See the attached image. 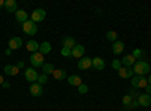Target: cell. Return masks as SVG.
Here are the masks:
<instances>
[{
  "label": "cell",
  "instance_id": "obj_1",
  "mask_svg": "<svg viewBox=\"0 0 151 111\" xmlns=\"http://www.w3.org/2000/svg\"><path fill=\"white\" fill-rule=\"evenodd\" d=\"M151 69V66L147 63L145 60H137L136 63L133 65V72L139 77H145V74H148Z\"/></svg>",
  "mask_w": 151,
  "mask_h": 111
},
{
  "label": "cell",
  "instance_id": "obj_2",
  "mask_svg": "<svg viewBox=\"0 0 151 111\" xmlns=\"http://www.w3.org/2000/svg\"><path fill=\"white\" fill-rule=\"evenodd\" d=\"M23 32L26 33V35H36L38 33V26H36V23H33L32 20H27L26 23H23Z\"/></svg>",
  "mask_w": 151,
  "mask_h": 111
},
{
  "label": "cell",
  "instance_id": "obj_3",
  "mask_svg": "<svg viewBox=\"0 0 151 111\" xmlns=\"http://www.w3.org/2000/svg\"><path fill=\"white\" fill-rule=\"evenodd\" d=\"M132 86L133 89H145L148 86V81L145 77H139V75H133L132 77Z\"/></svg>",
  "mask_w": 151,
  "mask_h": 111
},
{
  "label": "cell",
  "instance_id": "obj_4",
  "mask_svg": "<svg viewBox=\"0 0 151 111\" xmlns=\"http://www.w3.org/2000/svg\"><path fill=\"white\" fill-rule=\"evenodd\" d=\"M30 63H32V66L33 68H42V65L45 63V62H44V56L40 53V51H38V53H33L32 56H30Z\"/></svg>",
  "mask_w": 151,
  "mask_h": 111
},
{
  "label": "cell",
  "instance_id": "obj_5",
  "mask_svg": "<svg viewBox=\"0 0 151 111\" xmlns=\"http://www.w3.org/2000/svg\"><path fill=\"white\" fill-rule=\"evenodd\" d=\"M24 77H26V80L29 83H36L38 81V77H40V74L36 72L35 68H27L26 71H24Z\"/></svg>",
  "mask_w": 151,
  "mask_h": 111
},
{
  "label": "cell",
  "instance_id": "obj_6",
  "mask_svg": "<svg viewBox=\"0 0 151 111\" xmlns=\"http://www.w3.org/2000/svg\"><path fill=\"white\" fill-rule=\"evenodd\" d=\"M45 18V11L44 9H35L33 12H32V21L33 23H41L42 20Z\"/></svg>",
  "mask_w": 151,
  "mask_h": 111
},
{
  "label": "cell",
  "instance_id": "obj_7",
  "mask_svg": "<svg viewBox=\"0 0 151 111\" xmlns=\"http://www.w3.org/2000/svg\"><path fill=\"white\" fill-rule=\"evenodd\" d=\"M83 54H85V47L80 45V44H77L71 50V57H74V59H82Z\"/></svg>",
  "mask_w": 151,
  "mask_h": 111
},
{
  "label": "cell",
  "instance_id": "obj_8",
  "mask_svg": "<svg viewBox=\"0 0 151 111\" xmlns=\"http://www.w3.org/2000/svg\"><path fill=\"white\" fill-rule=\"evenodd\" d=\"M136 63V59L132 56V54H127V56H124V59L121 60V65L124 68H133V65Z\"/></svg>",
  "mask_w": 151,
  "mask_h": 111
},
{
  "label": "cell",
  "instance_id": "obj_9",
  "mask_svg": "<svg viewBox=\"0 0 151 111\" xmlns=\"http://www.w3.org/2000/svg\"><path fill=\"white\" fill-rule=\"evenodd\" d=\"M91 66H92V59H89V57H82L77 63L79 69H89Z\"/></svg>",
  "mask_w": 151,
  "mask_h": 111
},
{
  "label": "cell",
  "instance_id": "obj_10",
  "mask_svg": "<svg viewBox=\"0 0 151 111\" xmlns=\"http://www.w3.org/2000/svg\"><path fill=\"white\" fill-rule=\"evenodd\" d=\"M118 75L121 77V78H132L133 75H134V72H133V68H121L119 71H118Z\"/></svg>",
  "mask_w": 151,
  "mask_h": 111
},
{
  "label": "cell",
  "instance_id": "obj_11",
  "mask_svg": "<svg viewBox=\"0 0 151 111\" xmlns=\"http://www.w3.org/2000/svg\"><path fill=\"white\" fill-rule=\"evenodd\" d=\"M23 45V39L21 38H18V36H15V38H12V39H9V50H18V48Z\"/></svg>",
  "mask_w": 151,
  "mask_h": 111
},
{
  "label": "cell",
  "instance_id": "obj_12",
  "mask_svg": "<svg viewBox=\"0 0 151 111\" xmlns=\"http://www.w3.org/2000/svg\"><path fill=\"white\" fill-rule=\"evenodd\" d=\"M30 93L33 96H41L42 95V86L40 83H33L30 84Z\"/></svg>",
  "mask_w": 151,
  "mask_h": 111
},
{
  "label": "cell",
  "instance_id": "obj_13",
  "mask_svg": "<svg viewBox=\"0 0 151 111\" xmlns=\"http://www.w3.org/2000/svg\"><path fill=\"white\" fill-rule=\"evenodd\" d=\"M137 102H139L141 107H148L151 104V96L144 93V95H139V98H137Z\"/></svg>",
  "mask_w": 151,
  "mask_h": 111
},
{
  "label": "cell",
  "instance_id": "obj_14",
  "mask_svg": "<svg viewBox=\"0 0 151 111\" xmlns=\"http://www.w3.org/2000/svg\"><path fill=\"white\" fill-rule=\"evenodd\" d=\"M92 66H94L97 71H103L104 66H106V63H104V60H103L101 57H95V59H92Z\"/></svg>",
  "mask_w": 151,
  "mask_h": 111
},
{
  "label": "cell",
  "instance_id": "obj_15",
  "mask_svg": "<svg viewBox=\"0 0 151 111\" xmlns=\"http://www.w3.org/2000/svg\"><path fill=\"white\" fill-rule=\"evenodd\" d=\"M124 51V42H121V41H116V42H113V45H112V53L113 54H121Z\"/></svg>",
  "mask_w": 151,
  "mask_h": 111
},
{
  "label": "cell",
  "instance_id": "obj_16",
  "mask_svg": "<svg viewBox=\"0 0 151 111\" xmlns=\"http://www.w3.org/2000/svg\"><path fill=\"white\" fill-rule=\"evenodd\" d=\"M5 9L6 12H17V2L15 0H5Z\"/></svg>",
  "mask_w": 151,
  "mask_h": 111
},
{
  "label": "cell",
  "instance_id": "obj_17",
  "mask_svg": "<svg viewBox=\"0 0 151 111\" xmlns=\"http://www.w3.org/2000/svg\"><path fill=\"white\" fill-rule=\"evenodd\" d=\"M62 45H64V48H70V50H73V48L77 45L74 41V38H71V36H67V38L62 39Z\"/></svg>",
  "mask_w": 151,
  "mask_h": 111
},
{
  "label": "cell",
  "instance_id": "obj_18",
  "mask_svg": "<svg viewBox=\"0 0 151 111\" xmlns=\"http://www.w3.org/2000/svg\"><path fill=\"white\" fill-rule=\"evenodd\" d=\"M15 18H17V21L18 23H26L27 21V12L26 11H23V9H18L17 12H15Z\"/></svg>",
  "mask_w": 151,
  "mask_h": 111
},
{
  "label": "cell",
  "instance_id": "obj_19",
  "mask_svg": "<svg viewBox=\"0 0 151 111\" xmlns=\"http://www.w3.org/2000/svg\"><path fill=\"white\" fill-rule=\"evenodd\" d=\"M68 83H70L71 86H76V87H79L80 84H83V83H82V78H80L79 75H70V77H68Z\"/></svg>",
  "mask_w": 151,
  "mask_h": 111
},
{
  "label": "cell",
  "instance_id": "obj_20",
  "mask_svg": "<svg viewBox=\"0 0 151 111\" xmlns=\"http://www.w3.org/2000/svg\"><path fill=\"white\" fill-rule=\"evenodd\" d=\"M27 50L32 51V53H38L40 51V44H38L36 41H29L27 42Z\"/></svg>",
  "mask_w": 151,
  "mask_h": 111
},
{
  "label": "cell",
  "instance_id": "obj_21",
  "mask_svg": "<svg viewBox=\"0 0 151 111\" xmlns=\"http://www.w3.org/2000/svg\"><path fill=\"white\" fill-rule=\"evenodd\" d=\"M52 75H53L56 80H64V78H67V72H65L64 69H55V72L52 74Z\"/></svg>",
  "mask_w": 151,
  "mask_h": 111
},
{
  "label": "cell",
  "instance_id": "obj_22",
  "mask_svg": "<svg viewBox=\"0 0 151 111\" xmlns=\"http://www.w3.org/2000/svg\"><path fill=\"white\" fill-rule=\"evenodd\" d=\"M52 51V45H50L48 42H42V44H40V53L44 56V54H47V53H50Z\"/></svg>",
  "mask_w": 151,
  "mask_h": 111
},
{
  "label": "cell",
  "instance_id": "obj_23",
  "mask_svg": "<svg viewBox=\"0 0 151 111\" xmlns=\"http://www.w3.org/2000/svg\"><path fill=\"white\" fill-rule=\"evenodd\" d=\"M55 72V66L52 63H44L42 65V74H45V75H50V74Z\"/></svg>",
  "mask_w": 151,
  "mask_h": 111
},
{
  "label": "cell",
  "instance_id": "obj_24",
  "mask_svg": "<svg viewBox=\"0 0 151 111\" xmlns=\"http://www.w3.org/2000/svg\"><path fill=\"white\" fill-rule=\"evenodd\" d=\"M132 56H133L136 60H142V59L145 57V53L141 50V48H134V51L132 53Z\"/></svg>",
  "mask_w": 151,
  "mask_h": 111
},
{
  "label": "cell",
  "instance_id": "obj_25",
  "mask_svg": "<svg viewBox=\"0 0 151 111\" xmlns=\"http://www.w3.org/2000/svg\"><path fill=\"white\" fill-rule=\"evenodd\" d=\"M116 38H118V35H116V32H113V30L106 33V39L110 41V42H116Z\"/></svg>",
  "mask_w": 151,
  "mask_h": 111
},
{
  "label": "cell",
  "instance_id": "obj_26",
  "mask_svg": "<svg viewBox=\"0 0 151 111\" xmlns=\"http://www.w3.org/2000/svg\"><path fill=\"white\" fill-rule=\"evenodd\" d=\"M132 101H133V98H132L130 95H125V96L122 98V105H124V107H129V105L132 104Z\"/></svg>",
  "mask_w": 151,
  "mask_h": 111
},
{
  "label": "cell",
  "instance_id": "obj_27",
  "mask_svg": "<svg viewBox=\"0 0 151 111\" xmlns=\"http://www.w3.org/2000/svg\"><path fill=\"white\" fill-rule=\"evenodd\" d=\"M47 81H48V77L45 75V74H41V75L38 77V81H36V83H40V84L42 86V84H45Z\"/></svg>",
  "mask_w": 151,
  "mask_h": 111
},
{
  "label": "cell",
  "instance_id": "obj_28",
  "mask_svg": "<svg viewBox=\"0 0 151 111\" xmlns=\"http://www.w3.org/2000/svg\"><path fill=\"white\" fill-rule=\"evenodd\" d=\"M112 68L115 69V71H119V69L122 68V65H121V60H113V62H112Z\"/></svg>",
  "mask_w": 151,
  "mask_h": 111
},
{
  "label": "cell",
  "instance_id": "obj_29",
  "mask_svg": "<svg viewBox=\"0 0 151 111\" xmlns=\"http://www.w3.org/2000/svg\"><path fill=\"white\" fill-rule=\"evenodd\" d=\"M60 54L64 56V57H70V56H71V50H70V48H62Z\"/></svg>",
  "mask_w": 151,
  "mask_h": 111
},
{
  "label": "cell",
  "instance_id": "obj_30",
  "mask_svg": "<svg viewBox=\"0 0 151 111\" xmlns=\"http://www.w3.org/2000/svg\"><path fill=\"white\" fill-rule=\"evenodd\" d=\"M77 89H79V93H82V95L83 93H88V86L86 84H80Z\"/></svg>",
  "mask_w": 151,
  "mask_h": 111
},
{
  "label": "cell",
  "instance_id": "obj_31",
  "mask_svg": "<svg viewBox=\"0 0 151 111\" xmlns=\"http://www.w3.org/2000/svg\"><path fill=\"white\" fill-rule=\"evenodd\" d=\"M3 71H5L6 75H11V72H12V65H6V66L3 68Z\"/></svg>",
  "mask_w": 151,
  "mask_h": 111
},
{
  "label": "cell",
  "instance_id": "obj_32",
  "mask_svg": "<svg viewBox=\"0 0 151 111\" xmlns=\"http://www.w3.org/2000/svg\"><path fill=\"white\" fill-rule=\"evenodd\" d=\"M129 95H130V96L133 98V99H137V98H139V95H141V93H137L136 90H130V93H129Z\"/></svg>",
  "mask_w": 151,
  "mask_h": 111
},
{
  "label": "cell",
  "instance_id": "obj_33",
  "mask_svg": "<svg viewBox=\"0 0 151 111\" xmlns=\"http://www.w3.org/2000/svg\"><path fill=\"white\" fill-rule=\"evenodd\" d=\"M18 66H12V72H11V75H17V74H18Z\"/></svg>",
  "mask_w": 151,
  "mask_h": 111
},
{
  "label": "cell",
  "instance_id": "obj_34",
  "mask_svg": "<svg viewBox=\"0 0 151 111\" xmlns=\"http://www.w3.org/2000/svg\"><path fill=\"white\" fill-rule=\"evenodd\" d=\"M17 66H18V69H23V68H24V62H18Z\"/></svg>",
  "mask_w": 151,
  "mask_h": 111
},
{
  "label": "cell",
  "instance_id": "obj_35",
  "mask_svg": "<svg viewBox=\"0 0 151 111\" xmlns=\"http://www.w3.org/2000/svg\"><path fill=\"white\" fill-rule=\"evenodd\" d=\"M145 90H147V95H151V86H150V84L145 87Z\"/></svg>",
  "mask_w": 151,
  "mask_h": 111
},
{
  "label": "cell",
  "instance_id": "obj_36",
  "mask_svg": "<svg viewBox=\"0 0 151 111\" xmlns=\"http://www.w3.org/2000/svg\"><path fill=\"white\" fill-rule=\"evenodd\" d=\"M2 86H3V87H5V89H9V86H11V83H8V81H5V83H3Z\"/></svg>",
  "mask_w": 151,
  "mask_h": 111
},
{
  "label": "cell",
  "instance_id": "obj_37",
  "mask_svg": "<svg viewBox=\"0 0 151 111\" xmlns=\"http://www.w3.org/2000/svg\"><path fill=\"white\" fill-rule=\"evenodd\" d=\"M11 53H12V50H9V48H8V50L5 51V54H6V56H11Z\"/></svg>",
  "mask_w": 151,
  "mask_h": 111
},
{
  "label": "cell",
  "instance_id": "obj_38",
  "mask_svg": "<svg viewBox=\"0 0 151 111\" xmlns=\"http://www.w3.org/2000/svg\"><path fill=\"white\" fill-rule=\"evenodd\" d=\"M2 8H5V2H3V0H0V9H2Z\"/></svg>",
  "mask_w": 151,
  "mask_h": 111
},
{
  "label": "cell",
  "instance_id": "obj_39",
  "mask_svg": "<svg viewBox=\"0 0 151 111\" xmlns=\"http://www.w3.org/2000/svg\"><path fill=\"white\" fill-rule=\"evenodd\" d=\"M3 83H5V80H3V77H2V75H0V84H3Z\"/></svg>",
  "mask_w": 151,
  "mask_h": 111
},
{
  "label": "cell",
  "instance_id": "obj_40",
  "mask_svg": "<svg viewBox=\"0 0 151 111\" xmlns=\"http://www.w3.org/2000/svg\"><path fill=\"white\" fill-rule=\"evenodd\" d=\"M147 81H148V84H150V86H151V75H150V77H148V80H147Z\"/></svg>",
  "mask_w": 151,
  "mask_h": 111
},
{
  "label": "cell",
  "instance_id": "obj_41",
  "mask_svg": "<svg viewBox=\"0 0 151 111\" xmlns=\"http://www.w3.org/2000/svg\"><path fill=\"white\" fill-rule=\"evenodd\" d=\"M150 66H151V65H150Z\"/></svg>",
  "mask_w": 151,
  "mask_h": 111
}]
</instances>
